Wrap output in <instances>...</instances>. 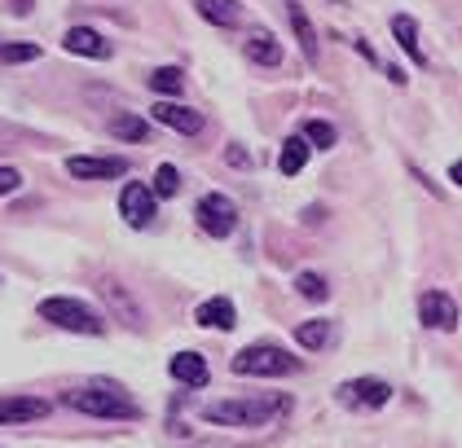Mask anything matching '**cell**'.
I'll use <instances>...</instances> for the list:
<instances>
[{
    "label": "cell",
    "mask_w": 462,
    "mask_h": 448,
    "mask_svg": "<svg viewBox=\"0 0 462 448\" xmlns=\"http://www.w3.org/2000/svg\"><path fill=\"white\" fill-rule=\"evenodd\" d=\"M295 409L286 391H251V396H229L203 405V422L212 426H234V431H255V426H273L278 417Z\"/></svg>",
    "instance_id": "6da1fadb"
},
{
    "label": "cell",
    "mask_w": 462,
    "mask_h": 448,
    "mask_svg": "<svg viewBox=\"0 0 462 448\" xmlns=\"http://www.w3.org/2000/svg\"><path fill=\"white\" fill-rule=\"evenodd\" d=\"M62 405L84 417H102V422H137L142 417V405L110 379H93L71 387V391H62Z\"/></svg>",
    "instance_id": "7a4b0ae2"
},
{
    "label": "cell",
    "mask_w": 462,
    "mask_h": 448,
    "mask_svg": "<svg viewBox=\"0 0 462 448\" xmlns=\"http://www.w3.org/2000/svg\"><path fill=\"white\" fill-rule=\"evenodd\" d=\"M229 370L238 379H286V374H300V356H291L278 343H247L229 361Z\"/></svg>",
    "instance_id": "3957f363"
},
{
    "label": "cell",
    "mask_w": 462,
    "mask_h": 448,
    "mask_svg": "<svg viewBox=\"0 0 462 448\" xmlns=\"http://www.w3.org/2000/svg\"><path fill=\"white\" fill-rule=\"evenodd\" d=\"M40 321H49V325H58V330H71V334H88V339L106 334L102 312L93 308V304H84V299H67V295L44 299V304H40Z\"/></svg>",
    "instance_id": "277c9868"
},
{
    "label": "cell",
    "mask_w": 462,
    "mask_h": 448,
    "mask_svg": "<svg viewBox=\"0 0 462 448\" xmlns=\"http://www.w3.org/2000/svg\"><path fill=\"white\" fill-rule=\"evenodd\" d=\"M194 220H199V229L203 233H212V238H229L234 229H238V203L229 198V194H203L199 203H194Z\"/></svg>",
    "instance_id": "5b68a950"
},
{
    "label": "cell",
    "mask_w": 462,
    "mask_h": 448,
    "mask_svg": "<svg viewBox=\"0 0 462 448\" xmlns=\"http://www.w3.org/2000/svg\"><path fill=\"white\" fill-rule=\"evenodd\" d=\"M339 405L344 409H356V414H374V409H383L392 400V382L383 379H348L339 382Z\"/></svg>",
    "instance_id": "8992f818"
},
{
    "label": "cell",
    "mask_w": 462,
    "mask_h": 448,
    "mask_svg": "<svg viewBox=\"0 0 462 448\" xmlns=\"http://www.w3.org/2000/svg\"><path fill=\"white\" fill-rule=\"evenodd\" d=\"M119 215H124V224H128V229H150V224H154V215H159V198L150 194V185H145V180H128V185L119 189Z\"/></svg>",
    "instance_id": "52a82bcc"
},
{
    "label": "cell",
    "mask_w": 462,
    "mask_h": 448,
    "mask_svg": "<svg viewBox=\"0 0 462 448\" xmlns=\"http://www.w3.org/2000/svg\"><path fill=\"white\" fill-rule=\"evenodd\" d=\"M67 172L75 180H110V176H128V159H119V154H71Z\"/></svg>",
    "instance_id": "ba28073f"
},
{
    "label": "cell",
    "mask_w": 462,
    "mask_h": 448,
    "mask_svg": "<svg viewBox=\"0 0 462 448\" xmlns=\"http://www.w3.org/2000/svg\"><path fill=\"white\" fill-rule=\"evenodd\" d=\"M49 400L44 396H0V426H27V422H40L49 417Z\"/></svg>",
    "instance_id": "9c48e42d"
},
{
    "label": "cell",
    "mask_w": 462,
    "mask_h": 448,
    "mask_svg": "<svg viewBox=\"0 0 462 448\" xmlns=\"http://www.w3.org/2000/svg\"><path fill=\"white\" fill-rule=\"evenodd\" d=\"M419 316H423L427 330H440V334H449V330L458 325V304H454L445 290H427L423 299H419Z\"/></svg>",
    "instance_id": "30bf717a"
},
{
    "label": "cell",
    "mask_w": 462,
    "mask_h": 448,
    "mask_svg": "<svg viewBox=\"0 0 462 448\" xmlns=\"http://www.w3.org/2000/svg\"><path fill=\"white\" fill-rule=\"evenodd\" d=\"M150 110H154V119H159L163 128H172V133H180V137H199V133H203V123H208L199 110L177 105V102H154Z\"/></svg>",
    "instance_id": "8fae6325"
},
{
    "label": "cell",
    "mask_w": 462,
    "mask_h": 448,
    "mask_svg": "<svg viewBox=\"0 0 462 448\" xmlns=\"http://www.w3.org/2000/svg\"><path fill=\"white\" fill-rule=\"evenodd\" d=\"M62 49L75 53V58H93V62H106L110 58V40L97 27H71L67 40H62Z\"/></svg>",
    "instance_id": "7c38bea8"
},
{
    "label": "cell",
    "mask_w": 462,
    "mask_h": 448,
    "mask_svg": "<svg viewBox=\"0 0 462 448\" xmlns=\"http://www.w3.org/2000/svg\"><path fill=\"white\" fill-rule=\"evenodd\" d=\"M168 374H172L180 387H208V379H212L208 356H199V352H177V356L168 361Z\"/></svg>",
    "instance_id": "4fadbf2b"
},
{
    "label": "cell",
    "mask_w": 462,
    "mask_h": 448,
    "mask_svg": "<svg viewBox=\"0 0 462 448\" xmlns=\"http://www.w3.org/2000/svg\"><path fill=\"white\" fill-rule=\"evenodd\" d=\"M194 321L203 325V330H234L238 325V308H234V299H225V295H216V299H203L199 312H194Z\"/></svg>",
    "instance_id": "5bb4252c"
},
{
    "label": "cell",
    "mask_w": 462,
    "mask_h": 448,
    "mask_svg": "<svg viewBox=\"0 0 462 448\" xmlns=\"http://www.w3.org/2000/svg\"><path fill=\"white\" fill-rule=\"evenodd\" d=\"M247 58H251V67H264V70L282 67V44H278V35L269 32V27H255V32L247 35Z\"/></svg>",
    "instance_id": "9a60e30c"
},
{
    "label": "cell",
    "mask_w": 462,
    "mask_h": 448,
    "mask_svg": "<svg viewBox=\"0 0 462 448\" xmlns=\"http://www.w3.org/2000/svg\"><path fill=\"white\" fill-rule=\"evenodd\" d=\"M286 18H291V32H295V40H300V53H304V62H309V67H318V32H313V23H309L304 5L286 0Z\"/></svg>",
    "instance_id": "2e32d148"
},
{
    "label": "cell",
    "mask_w": 462,
    "mask_h": 448,
    "mask_svg": "<svg viewBox=\"0 0 462 448\" xmlns=\"http://www.w3.org/2000/svg\"><path fill=\"white\" fill-rule=\"evenodd\" d=\"M194 9H199V18H203V23L225 27V32L243 23V5H238V0H194Z\"/></svg>",
    "instance_id": "e0dca14e"
},
{
    "label": "cell",
    "mask_w": 462,
    "mask_h": 448,
    "mask_svg": "<svg viewBox=\"0 0 462 448\" xmlns=\"http://www.w3.org/2000/svg\"><path fill=\"white\" fill-rule=\"evenodd\" d=\"M392 35H396V44L410 53L414 67H427V53H423V44H419V23H414L410 14H392Z\"/></svg>",
    "instance_id": "ac0fdd59"
},
{
    "label": "cell",
    "mask_w": 462,
    "mask_h": 448,
    "mask_svg": "<svg viewBox=\"0 0 462 448\" xmlns=\"http://www.w3.org/2000/svg\"><path fill=\"white\" fill-rule=\"evenodd\" d=\"M309 154H313V145L304 137H286L282 150H278V172L282 176H300L304 172V163H309Z\"/></svg>",
    "instance_id": "d6986e66"
},
{
    "label": "cell",
    "mask_w": 462,
    "mask_h": 448,
    "mask_svg": "<svg viewBox=\"0 0 462 448\" xmlns=\"http://www.w3.org/2000/svg\"><path fill=\"white\" fill-rule=\"evenodd\" d=\"M330 339H335V325H330V321H300V325H295V343L309 347V352L330 347Z\"/></svg>",
    "instance_id": "ffe728a7"
},
{
    "label": "cell",
    "mask_w": 462,
    "mask_h": 448,
    "mask_svg": "<svg viewBox=\"0 0 462 448\" xmlns=\"http://www.w3.org/2000/svg\"><path fill=\"white\" fill-rule=\"evenodd\" d=\"M145 84H150L159 97H177L180 88H185V70L180 67H159V70L145 75Z\"/></svg>",
    "instance_id": "44dd1931"
},
{
    "label": "cell",
    "mask_w": 462,
    "mask_h": 448,
    "mask_svg": "<svg viewBox=\"0 0 462 448\" xmlns=\"http://www.w3.org/2000/svg\"><path fill=\"white\" fill-rule=\"evenodd\" d=\"M110 137L119 141H150V123L137 119V114H115L110 119Z\"/></svg>",
    "instance_id": "7402d4cb"
},
{
    "label": "cell",
    "mask_w": 462,
    "mask_h": 448,
    "mask_svg": "<svg viewBox=\"0 0 462 448\" xmlns=\"http://www.w3.org/2000/svg\"><path fill=\"white\" fill-rule=\"evenodd\" d=\"M300 137L309 141V145H313V150H330V145H335V141H339V128H335V123H326V119H309V123H304V133H300Z\"/></svg>",
    "instance_id": "603a6c76"
},
{
    "label": "cell",
    "mask_w": 462,
    "mask_h": 448,
    "mask_svg": "<svg viewBox=\"0 0 462 448\" xmlns=\"http://www.w3.org/2000/svg\"><path fill=\"white\" fill-rule=\"evenodd\" d=\"M150 194H154V198H177L180 194V172L172 163H159V172L150 180Z\"/></svg>",
    "instance_id": "cb8c5ba5"
},
{
    "label": "cell",
    "mask_w": 462,
    "mask_h": 448,
    "mask_svg": "<svg viewBox=\"0 0 462 448\" xmlns=\"http://www.w3.org/2000/svg\"><path fill=\"white\" fill-rule=\"evenodd\" d=\"M295 290H300V299H309V304H321V299L330 295V286H326L321 273H300L295 277Z\"/></svg>",
    "instance_id": "d4e9b609"
},
{
    "label": "cell",
    "mask_w": 462,
    "mask_h": 448,
    "mask_svg": "<svg viewBox=\"0 0 462 448\" xmlns=\"http://www.w3.org/2000/svg\"><path fill=\"white\" fill-rule=\"evenodd\" d=\"M40 58V44H0V62L9 67H23V62H36Z\"/></svg>",
    "instance_id": "484cf974"
},
{
    "label": "cell",
    "mask_w": 462,
    "mask_h": 448,
    "mask_svg": "<svg viewBox=\"0 0 462 448\" xmlns=\"http://www.w3.org/2000/svg\"><path fill=\"white\" fill-rule=\"evenodd\" d=\"M23 189V172L18 168H0V198L5 194H18Z\"/></svg>",
    "instance_id": "4316f807"
},
{
    "label": "cell",
    "mask_w": 462,
    "mask_h": 448,
    "mask_svg": "<svg viewBox=\"0 0 462 448\" xmlns=\"http://www.w3.org/2000/svg\"><path fill=\"white\" fill-rule=\"evenodd\" d=\"M225 159H229L234 168H247V163H251V159H247V150H243V145H229V150H225Z\"/></svg>",
    "instance_id": "83f0119b"
},
{
    "label": "cell",
    "mask_w": 462,
    "mask_h": 448,
    "mask_svg": "<svg viewBox=\"0 0 462 448\" xmlns=\"http://www.w3.org/2000/svg\"><path fill=\"white\" fill-rule=\"evenodd\" d=\"M353 44H356V53H361V58H365V62H379V58H374V49H370V44H365V35H356Z\"/></svg>",
    "instance_id": "f1b7e54d"
}]
</instances>
